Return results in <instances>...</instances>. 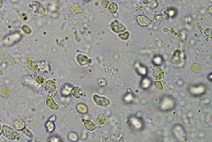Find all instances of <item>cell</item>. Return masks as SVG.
Returning <instances> with one entry per match:
<instances>
[{
    "instance_id": "obj_1",
    "label": "cell",
    "mask_w": 212,
    "mask_h": 142,
    "mask_svg": "<svg viewBox=\"0 0 212 142\" xmlns=\"http://www.w3.org/2000/svg\"><path fill=\"white\" fill-rule=\"evenodd\" d=\"M2 134L9 141H17L20 139V135L17 132L7 125H4L2 127Z\"/></svg>"
},
{
    "instance_id": "obj_2",
    "label": "cell",
    "mask_w": 212,
    "mask_h": 142,
    "mask_svg": "<svg viewBox=\"0 0 212 142\" xmlns=\"http://www.w3.org/2000/svg\"><path fill=\"white\" fill-rule=\"evenodd\" d=\"M93 99L94 103L98 105V107H107L110 103L109 99L104 97V96H100L98 95H93Z\"/></svg>"
},
{
    "instance_id": "obj_3",
    "label": "cell",
    "mask_w": 212,
    "mask_h": 142,
    "mask_svg": "<svg viewBox=\"0 0 212 142\" xmlns=\"http://www.w3.org/2000/svg\"><path fill=\"white\" fill-rule=\"evenodd\" d=\"M57 89V83L53 79H48L44 83V90L45 92L51 94L53 93Z\"/></svg>"
},
{
    "instance_id": "obj_4",
    "label": "cell",
    "mask_w": 212,
    "mask_h": 142,
    "mask_svg": "<svg viewBox=\"0 0 212 142\" xmlns=\"http://www.w3.org/2000/svg\"><path fill=\"white\" fill-rule=\"evenodd\" d=\"M110 28H111V30L114 32H116V33H120V32H123L124 30H125V27L121 23H120L117 20H113L110 23Z\"/></svg>"
},
{
    "instance_id": "obj_5",
    "label": "cell",
    "mask_w": 212,
    "mask_h": 142,
    "mask_svg": "<svg viewBox=\"0 0 212 142\" xmlns=\"http://www.w3.org/2000/svg\"><path fill=\"white\" fill-rule=\"evenodd\" d=\"M76 59H77V63L79 64L80 66H82L88 65V63H90V61H91V60L89 59L87 55L83 54H78L77 55Z\"/></svg>"
},
{
    "instance_id": "obj_6",
    "label": "cell",
    "mask_w": 212,
    "mask_h": 142,
    "mask_svg": "<svg viewBox=\"0 0 212 142\" xmlns=\"http://www.w3.org/2000/svg\"><path fill=\"white\" fill-rule=\"evenodd\" d=\"M165 77V72L162 68L159 66H155L153 68V78L155 80H160L164 78Z\"/></svg>"
},
{
    "instance_id": "obj_7",
    "label": "cell",
    "mask_w": 212,
    "mask_h": 142,
    "mask_svg": "<svg viewBox=\"0 0 212 142\" xmlns=\"http://www.w3.org/2000/svg\"><path fill=\"white\" fill-rule=\"evenodd\" d=\"M83 125L84 127L89 130V131H93L97 129V126H96V124L91 120H88V119H84L83 120Z\"/></svg>"
},
{
    "instance_id": "obj_8",
    "label": "cell",
    "mask_w": 212,
    "mask_h": 142,
    "mask_svg": "<svg viewBox=\"0 0 212 142\" xmlns=\"http://www.w3.org/2000/svg\"><path fill=\"white\" fill-rule=\"evenodd\" d=\"M46 105L52 110H59L60 109L59 105L53 100V99L51 96H48L46 99Z\"/></svg>"
},
{
    "instance_id": "obj_9",
    "label": "cell",
    "mask_w": 212,
    "mask_h": 142,
    "mask_svg": "<svg viewBox=\"0 0 212 142\" xmlns=\"http://www.w3.org/2000/svg\"><path fill=\"white\" fill-rule=\"evenodd\" d=\"M27 68L31 71H37L38 69V64L33 61H32L30 58L27 59Z\"/></svg>"
},
{
    "instance_id": "obj_10",
    "label": "cell",
    "mask_w": 212,
    "mask_h": 142,
    "mask_svg": "<svg viewBox=\"0 0 212 142\" xmlns=\"http://www.w3.org/2000/svg\"><path fill=\"white\" fill-rule=\"evenodd\" d=\"M0 95L3 98H8L10 95V91L5 85H0Z\"/></svg>"
},
{
    "instance_id": "obj_11",
    "label": "cell",
    "mask_w": 212,
    "mask_h": 142,
    "mask_svg": "<svg viewBox=\"0 0 212 142\" xmlns=\"http://www.w3.org/2000/svg\"><path fill=\"white\" fill-rule=\"evenodd\" d=\"M71 95L72 96L76 98V99H79L81 96V92H82V89H81L78 86H75L73 87L71 89Z\"/></svg>"
},
{
    "instance_id": "obj_12",
    "label": "cell",
    "mask_w": 212,
    "mask_h": 142,
    "mask_svg": "<svg viewBox=\"0 0 212 142\" xmlns=\"http://www.w3.org/2000/svg\"><path fill=\"white\" fill-rule=\"evenodd\" d=\"M137 20H138V23L143 26V27H145V26H148L150 24V20L148 18H146L145 16H137Z\"/></svg>"
},
{
    "instance_id": "obj_13",
    "label": "cell",
    "mask_w": 212,
    "mask_h": 142,
    "mask_svg": "<svg viewBox=\"0 0 212 142\" xmlns=\"http://www.w3.org/2000/svg\"><path fill=\"white\" fill-rule=\"evenodd\" d=\"M14 128L15 129H17V130H23L26 128V124L24 123L23 120L19 119V120H16L14 123Z\"/></svg>"
},
{
    "instance_id": "obj_14",
    "label": "cell",
    "mask_w": 212,
    "mask_h": 142,
    "mask_svg": "<svg viewBox=\"0 0 212 142\" xmlns=\"http://www.w3.org/2000/svg\"><path fill=\"white\" fill-rule=\"evenodd\" d=\"M108 11L110 12V13H111V14H115V12L117 11V9H118V5L115 4V3H110V5L108 6Z\"/></svg>"
},
{
    "instance_id": "obj_15",
    "label": "cell",
    "mask_w": 212,
    "mask_h": 142,
    "mask_svg": "<svg viewBox=\"0 0 212 142\" xmlns=\"http://www.w3.org/2000/svg\"><path fill=\"white\" fill-rule=\"evenodd\" d=\"M106 122V117L104 114H99L96 117V123L98 125H104Z\"/></svg>"
},
{
    "instance_id": "obj_16",
    "label": "cell",
    "mask_w": 212,
    "mask_h": 142,
    "mask_svg": "<svg viewBox=\"0 0 212 142\" xmlns=\"http://www.w3.org/2000/svg\"><path fill=\"white\" fill-rule=\"evenodd\" d=\"M40 66L38 67L41 71H49V66L46 61H41L40 62Z\"/></svg>"
},
{
    "instance_id": "obj_17",
    "label": "cell",
    "mask_w": 212,
    "mask_h": 142,
    "mask_svg": "<svg viewBox=\"0 0 212 142\" xmlns=\"http://www.w3.org/2000/svg\"><path fill=\"white\" fill-rule=\"evenodd\" d=\"M77 108V110L79 111L80 112H81V113H85V112H88V107H86L84 104H78Z\"/></svg>"
},
{
    "instance_id": "obj_18",
    "label": "cell",
    "mask_w": 212,
    "mask_h": 142,
    "mask_svg": "<svg viewBox=\"0 0 212 142\" xmlns=\"http://www.w3.org/2000/svg\"><path fill=\"white\" fill-rule=\"evenodd\" d=\"M22 31H23L25 33L28 34V35H30V34L32 33V29L30 28V27H28V26H27V25L22 26Z\"/></svg>"
},
{
    "instance_id": "obj_19",
    "label": "cell",
    "mask_w": 212,
    "mask_h": 142,
    "mask_svg": "<svg viewBox=\"0 0 212 142\" xmlns=\"http://www.w3.org/2000/svg\"><path fill=\"white\" fill-rule=\"evenodd\" d=\"M36 82H37V84H43L44 82V77L42 75H38L36 78Z\"/></svg>"
},
{
    "instance_id": "obj_20",
    "label": "cell",
    "mask_w": 212,
    "mask_h": 142,
    "mask_svg": "<svg viewBox=\"0 0 212 142\" xmlns=\"http://www.w3.org/2000/svg\"><path fill=\"white\" fill-rule=\"evenodd\" d=\"M46 126H47V129H48V130L49 132H52L53 129H54V124H53L52 122H48Z\"/></svg>"
},
{
    "instance_id": "obj_21",
    "label": "cell",
    "mask_w": 212,
    "mask_h": 142,
    "mask_svg": "<svg viewBox=\"0 0 212 142\" xmlns=\"http://www.w3.org/2000/svg\"><path fill=\"white\" fill-rule=\"evenodd\" d=\"M154 85L156 86V88L159 90H161V89H163V85H162V83L159 82V81H155V83H154Z\"/></svg>"
},
{
    "instance_id": "obj_22",
    "label": "cell",
    "mask_w": 212,
    "mask_h": 142,
    "mask_svg": "<svg viewBox=\"0 0 212 142\" xmlns=\"http://www.w3.org/2000/svg\"><path fill=\"white\" fill-rule=\"evenodd\" d=\"M24 134H27V135L28 134V135H29L28 137H30V138L33 137V134H32V133L30 131V129H26L24 130Z\"/></svg>"
},
{
    "instance_id": "obj_23",
    "label": "cell",
    "mask_w": 212,
    "mask_h": 142,
    "mask_svg": "<svg viewBox=\"0 0 212 142\" xmlns=\"http://www.w3.org/2000/svg\"><path fill=\"white\" fill-rule=\"evenodd\" d=\"M120 37L123 40H126L129 37V32H125L122 35H120Z\"/></svg>"
},
{
    "instance_id": "obj_24",
    "label": "cell",
    "mask_w": 212,
    "mask_h": 142,
    "mask_svg": "<svg viewBox=\"0 0 212 142\" xmlns=\"http://www.w3.org/2000/svg\"><path fill=\"white\" fill-rule=\"evenodd\" d=\"M101 4H102V7H104L105 9H107V8H108V6H109V1H107V0H104V1H102V2H101Z\"/></svg>"
},
{
    "instance_id": "obj_25",
    "label": "cell",
    "mask_w": 212,
    "mask_h": 142,
    "mask_svg": "<svg viewBox=\"0 0 212 142\" xmlns=\"http://www.w3.org/2000/svg\"><path fill=\"white\" fill-rule=\"evenodd\" d=\"M21 17L23 18V20H27V19H28V16H26V15H25L24 13H23V14L21 15Z\"/></svg>"
},
{
    "instance_id": "obj_26",
    "label": "cell",
    "mask_w": 212,
    "mask_h": 142,
    "mask_svg": "<svg viewBox=\"0 0 212 142\" xmlns=\"http://www.w3.org/2000/svg\"><path fill=\"white\" fill-rule=\"evenodd\" d=\"M3 6H4V2L3 0H0V9L3 8Z\"/></svg>"
},
{
    "instance_id": "obj_27",
    "label": "cell",
    "mask_w": 212,
    "mask_h": 142,
    "mask_svg": "<svg viewBox=\"0 0 212 142\" xmlns=\"http://www.w3.org/2000/svg\"><path fill=\"white\" fill-rule=\"evenodd\" d=\"M139 1H142V2H143V3H148V2H149V0H139Z\"/></svg>"
},
{
    "instance_id": "obj_28",
    "label": "cell",
    "mask_w": 212,
    "mask_h": 142,
    "mask_svg": "<svg viewBox=\"0 0 212 142\" xmlns=\"http://www.w3.org/2000/svg\"><path fill=\"white\" fill-rule=\"evenodd\" d=\"M2 134V126L0 124V135Z\"/></svg>"
}]
</instances>
